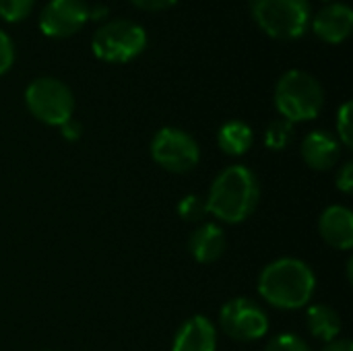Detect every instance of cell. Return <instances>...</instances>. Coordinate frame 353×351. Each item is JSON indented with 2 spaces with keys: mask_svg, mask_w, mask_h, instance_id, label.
<instances>
[{
  "mask_svg": "<svg viewBox=\"0 0 353 351\" xmlns=\"http://www.w3.org/2000/svg\"><path fill=\"white\" fill-rule=\"evenodd\" d=\"M316 292V275L308 263L283 257L269 263L259 275L261 298L277 310H300Z\"/></svg>",
  "mask_w": 353,
  "mask_h": 351,
  "instance_id": "6da1fadb",
  "label": "cell"
},
{
  "mask_svg": "<svg viewBox=\"0 0 353 351\" xmlns=\"http://www.w3.org/2000/svg\"><path fill=\"white\" fill-rule=\"evenodd\" d=\"M205 199L209 215H213L221 223H242L259 207L261 184L250 168L228 166L215 176Z\"/></svg>",
  "mask_w": 353,
  "mask_h": 351,
  "instance_id": "7a4b0ae2",
  "label": "cell"
},
{
  "mask_svg": "<svg viewBox=\"0 0 353 351\" xmlns=\"http://www.w3.org/2000/svg\"><path fill=\"white\" fill-rule=\"evenodd\" d=\"M325 106V89L316 77L294 68L279 77L275 85V108L281 118L296 122L314 120Z\"/></svg>",
  "mask_w": 353,
  "mask_h": 351,
  "instance_id": "3957f363",
  "label": "cell"
},
{
  "mask_svg": "<svg viewBox=\"0 0 353 351\" xmlns=\"http://www.w3.org/2000/svg\"><path fill=\"white\" fill-rule=\"evenodd\" d=\"M91 48L99 60L124 64L147 48V31L130 19H114L95 29Z\"/></svg>",
  "mask_w": 353,
  "mask_h": 351,
  "instance_id": "277c9868",
  "label": "cell"
},
{
  "mask_svg": "<svg viewBox=\"0 0 353 351\" xmlns=\"http://www.w3.org/2000/svg\"><path fill=\"white\" fill-rule=\"evenodd\" d=\"M259 27L275 39H296L310 23V0H250Z\"/></svg>",
  "mask_w": 353,
  "mask_h": 351,
  "instance_id": "5b68a950",
  "label": "cell"
},
{
  "mask_svg": "<svg viewBox=\"0 0 353 351\" xmlns=\"http://www.w3.org/2000/svg\"><path fill=\"white\" fill-rule=\"evenodd\" d=\"M25 103L33 118L48 126H60L72 118L74 95L66 83L54 77L33 79L25 89Z\"/></svg>",
  "mask_w": 353,
  "mask_h": 351,
  "instance_id": "8992f818",
  "label": "cell"
},
{
  "mask_svg": "<svg viewBox=\"0 0 353 351\" xmlns=\"http://www.w3.org/2000/svg\"><path fill=\"white\" fill-rule=\"evenodd\" d=\"M153 161L172 174H186L201 161V147L196 139L176 126H165L155 132L151 141Z\"/></svg>",
  "mask_w": 353,
  "mask_h": 351,
  "instance_id": "52a82bcc",
  "label": "cell"
},
{
  "mask_svg": "<svg viewBox=\"0 0 353 351\" xmlns=\"http://www.w3.org/2000/svg\"><path fill=\"white\" fill-rule=\"evenodd\" d=\"M221 331L240 343H252L269 333V317L265 308L250 298H232L219 310Z\"/></svg>",
  "mask_w": 353,
  "mask_h": 351,
  "instance_id": "ba28073f",
  "label": "cell"
},
{
  "mask_svg": "<svg viewBox=\"0 0 353 351\" xmlns=\"http://www.w3.org/2000/svg\"><path fill=\"white\" fill-rule=\"evenodd\" d=\"M85 0H50L39 14V29L48 37H68L89 21Z\"/></svg>",
  "mask_w": 353,
  "mask_h": 351,
  "instance_id": "9c48e42d",
  "label": "cell"
},
{
  "mask_svg": "<svg viewBox=\"0 0 353 351\" xmlns=\"http://www.w3.org/2000/svg\"><path fill=\"white\" fill-rule=\"evenodd\" d=\"M302 159L310 170L327 172L341 159V143L329 130H312L306 134L300 147Z\"/></svg>",
  "mask_w": 353,
  "mask_h": 351,
  "instance_id": "30bf717a",
  "label": "cell"
},
{
  "mask_svg": "<svg viewBox=\"0 0 353 351\" xmlns=\"http://www.w3.org/2000/svg\"><path fill=\"white\" fill-rule=\"evenodd\" d=\"M352 27L353 10L350 4L343 2H331L323 6L312 19L314 33L327 43H341L352 33Z\"/></svg>",
  "mask_w": 353,
  "mask_h": 351,
  "instance_id": "8fae6325",
  "label": "cell"
},
{
  "mask_svg": "<svg viewBox=\"0 0 353 351\" xmlns=\"http://www.w3.org/2000/svg\"><path fill=\"white\" fill-rule=\"evenodd\" d=\"M321 238L335 250H350L353 246V213L345 205H331L319 219Z\"/></svg>",
  "mask_w": 353,
  "mask_h": 351,
  "instance_id": "7c38bea8",
  "label": "cell"
},
{
  "mask_svg": "<svg viewBox=\"0 0 353 351\" xmlns=\"http://www.w3.org/2000/svg\"><path fill=\"white\" fill-rule=\"evenodd\" d=\"M217 350V329L201 314L190 317L180 325L174 335L172 351H215Z\"/></svg>",
  "mask_w": 353,
  "mask_h": 351,
  "instance_id": "4fadbf2b",
  "label": "cell"
},
{
  "mask_svg": "<svg viewBox=\"0 0 353 351\" xmlns=\"http://www.w3.org/2000/svg\"><path fill=\"white\" fill-rule=\"evenodd\" d=\"M188 250L201 265L217 263L225 252V232L217 223H201L188 238Z\"/></svg>",
  "mask_w": 353,
  "mask_h": 351,
  "instance_id": "5bb4252c",
  "label": "cell"
},
{
  "mask_svg": "<svg viewBox=\"0 0 353 351\" xmlns=\"http://www.w3.org/2000/svg\"><path fill=\"white\" fill-rule=\"evenodd\" d=\"M306 329L314 339L331 343L341 335V317L327 304H312L306 310Z\"/></svg>",
  "mask_w": 353,
  "mask_h": 351,
  "instance_id": "9a60e30c",
  "label": "cell"
},
{
  "mask_svg": "<svg viewBox=\"0 0 353 351\" xmlns=\"http://www.w3.org/2000/svg\"><path fill=\"white\" fill-rule=\"evenodd\" d=\"M252 143H254V132L242 120H230L217 132V145H219V149L223 153L232 155V157L246 155L250 151Z\"/></svg>",
  "mask_w": 353,
  "mask_h": 351,
  "instance_id": "2e32d148",
  "label": "cell"
},
{
  "mask_svg": "<svg viewBox=\"0 0 353 351\" xmlns=\"http://www.w3.org/2000/svg\"><path fill=\"white\" fill-rule=\"evenodd\" d=\"M294 132H296V124H292L285 118H277L265 130V145L271 151H283L294 141Z\"/></svg>",
  "mask_w": 353,
  "mask_h": 351,
  "instance_id": "e0dca14e",
  "label": "cell"
},
{
  "mask_svg": "<svg viewBox=\"0 0 353 351\" xmlns=\"http://www.w3.org/2000/svg\"><path fill=\"white\" fill-rule=\"evenodd\" d=\"M178 215L188 221V223H203L205 217L209 215L207 209V199L201 194H186L178 203Z\"/></svg>",
  "mask_w": 353,
  "mask_h": 351,
  "instance_id": "ac0fdd59",
  "label": "cell"
},
{
  "mask_svg": "<svg viewBox=\"0 0 353 351\" xmlns=\"http://www.w3.org/2000/svg\"><path fill=\"white\" fill-rule=\"evenodd\" d=\"M352 101H345L339 110H337V139L341 143V147H352L353 145V126H352Z\"/></svg>",
  "mask_w": 353,
  "mask_h": 351,
  "instance_id": "d6986e66",
  "label": "cell"
},
{
  "mask_svg": "<svg viewBox=\"0 0 353 351\" xmlns=\"http://www.w3.org/2000/svg\"><path fill=\"white\" fill-rule=\"evenodd\" d=\"M35 0H0V17L8 23L25 19L33 10Z\"/></svg>",
  "mask_w": 353,
  "mask_h": 351,
  "instance_id": "ffe728a7",
  "label": "cell"
},
{
  "mask_svg": "<svg viewBox=\"0 0 353 351\" xmlns=\"http://www.w3.org/2000/svg\"><path fill=\"white\" fill-rule=\"evenodd\" d=\"M265 351H312L308 348V343L294 335V333H279L275 337H271V341L267 343Z\"/></svg>",
  "mask_w": 353,
  "mask_h": 351,
  "instance_id": "44dd1931",
  "label": "cell"
},
{
  "mask_svg": "<svg viewBox=\"0 0 353 351\" xmlns=\"http://www.w3.org/2000/svg\"><path fill=\"white\" fill-rule=\"evenodd\" d=\"M14 62V46L6 31L0 29V74H4Z\"/></svg>",
  "mask_w": 353,
  "mask_h": 351,
  "instance_id": "7402d4cb",
  "label": "cell"
},
{
  "mask_svg": "<svg viewBox=\"0 0 353 351\" xmlns=\"http://www.w3.org/2000/svg\"><path fill=\"white\" fill-rule=\"evenodd\" d=\"M335 184L337 188L343 192V194H352L353 192V163L347 161L341 166V170L337 172V178H335Z\"/></svg>",
  "mask_w": 353,
  "mask_h": 351,
  "instance_id": "603a6c76",
  "label": "cell"
},
{
  "mask_svg": "<svg viewBox=\"0 0 353 351\" xmlns=\"http://www.w3.org/2000/svg\"><path fill=\"white\" fill-rule=\"evenodd\" d=\"M58 128H60L62 137H64L66 141H70V143L79 141V139H81V134H83V124H81L79 120H74V118L66 120V122H64V124H60Z\"/></svg>",
  "mask_w": 353,
  "mask_h": 351,
  "instance_id": "cb8c5ba5",
  "label": "cell"
},
{
  "mask_svg": "<svg viewBox=\"0 0 353 351\" xmlns=\"http://www.w3.org/2000/svg\"><path fill=\"white\" fill-rule=\"evenodd\" d=\"M178 0H132V4H137L139 8H145V10H163V8H170L174 6Z\"/></svg>",
  "mask_w": 353,
  "mask_h": 351,
  "instance_id": "d4e9b609",
  "label": "cell"
},
{
  "mask_svg": "<svg viewBox=\"0 0 353 351\" xmlns=\"http://www.w3.org/2000/svg\"><path fill=\"white\" fill-rule=\"evenodd\" d=\"M321 351H353V345L350 339H341V337H339V339L327 343Z\"/></svg>",
  "mask_w": 353,
  "mask_h": 351,
  "instance_id": "484cf974",
  "label": "cell"
}]
</instances>
